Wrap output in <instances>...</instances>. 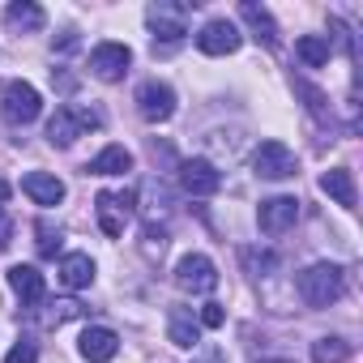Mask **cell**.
<instances>
[{
	"label": "cell",
	"mask_w": 363,
	"mask_h": 363,
	"mask_svg": "<svg viewBox=\"0 0 363 363\" xmlns=\"http://www.w3.org/2000/svg\"><path fill=\"white\" fill-rule=\"evenodd\" d=\"M240 261H244V269H248V274H257V278L278 269V252H269V248H244V252H240Z\"/></svg>",
	"instance_id": "cell-24"
},
{
	"label": "cell",
	"mask_w": 363,
	"mask_h": 363,
	"mask_svg": "<svg viewBox=\"0 0 363 363\" xmlns=\"http://www.w3.org/2000/svg\"><path fill=\"white\" fill-rule=\"evenodd\" d=\"M179 189H184L189 197H214L223 189V175L214 171V162L189 158V162H179Z\"/></svg>",
	"instance_id": "cell-10"
},
{
	"label": "cell",
	"mask_w": 363,
	"mask_h": 363,
	"mask_svg": "<svg viewBox=\"0 0 363 363\" xmlns=\"http://www.w3.org/2000/svg\"><path fill=\"white\" fill-rule=\"evenodd\" d=\"M145 22H150V30H154V43L162 39V52H171L179 39L189 35V5H150V13H145Z\"/></svg>",
	"instance_id": "cell-4"
},
{
	"label": "cell",
	"mask_w": 363,
	"mask_h": 363,
	"mask_svg": "<svg viewBox=\"0 0 363 363\" xmlns=\"http://www.w3.org/2000/svg\"><path fill=\"white\" fill-rule=\"evenodd\" d=\"M223 320H227L223 303H206V308H201V316H197V325H206V329H218Z\"/></svg>",
	"instance_id": "cell-28"
},
{
	"label": "cell",
	"mask_w": 363,
	"mask_h": 363,
	"mask_svg": "<svg viewBox=\"0 0 363 363\" xmlns=\"http://www.w3.org/2000/svg\"><path fill=\"white\" fill-rule=\"evenodd\" d=\"M43 9L35 5V0H18V5H9L5 9V26L13 30V35H39L43 30Z\"/></svg>",
	"instance_id": "cell-16"
},
{
	"label": "cell",
	"mask_w": 363,
	"mask_h": 363,
	"mask_svg": "<svg viewBox=\"0 0 363 363\" xmlns=\"http://www.w3.org/2000/svg\"><path fill=\"white\" fill-rule=\"evenodd\" d=\"M9 286H13V295L22 299V308H35V303H43V295H48L43 274H39L35 265H13V269H9Z\"/></svg>",
	"instance_id": "cell-14"
},
{
	"label": "cell",
	"mask_w": 363,
	"mask_h": 363,
	"mask_svg": "<svg viewBox=\"0 0 363 363\" xmlns=\"http://www.w3.org/2000/svg\"><path fill=\"white\" fill-rule=\"evenodd\" d=\"M60 282H65L69 291H86V286L94 282V261H90L86 252H69V257L60 261Z\"/></svg>",
	"instance_id": "cell-19"
},
{
	"label": "cell",
	"mask_w": 363,
	"mask_h": 363,
	"mask_svg": "<svg viewBox=\"0 0 363 363\" xmlns=\"http://www.w3.org/2000/svg\"><path fill=\"white\" fill-rule=\"evenodd\" d=\"M22 193H26L35 206H60V201H65V184H60L56 175H48V171L22 175Z\"/></svg>",
	"instance_id": "cell-15"
},
{
	"label": "cell",
	"mask_w": 363,
	"mask_h": 363,
	"mask_svg": "<svg viewBox=\"0 0 363 363\" xmlns=\"http://www.w3.org/2000/svg\"><path fill=\"white\" fill-rule=\"evenodd\" d=\"M312 359L316 363H346L350 359V342L346 337H316L312 342Z\"/></svg>",
	"instance_id": "cell-22"
},
{
	"label": "cell",
	"mask_w": 363,
	"mask_h": 363,
	"mask_svg": "<svg viewBox=\"0 0 363 363\" xmlns=\"http://www.w3.org/2000/svg\"><path fill=\"white\" fill-rule=\"evenodd\" d=\"M240 18L252 26V39H257V43L278 48V26H274V18H269L265 5H252V0H244V5H240Z\"/></svg>",
	"instance_id": "cell-18"
},
{
	"label": "cell",
	"mask_w": 363,
	"mask_h": 363,
	"mask_svg": "<svg viewBox=\"0 0 363 363\" xmlns=\"http://www.w3.org/2000/svg\"><path fill=\"white\" fill-rule=\"evenodd\" d=\"M193 363H227V350L223 346H206L201 354H193Z\"/></svg>",
	"instance_id": "cell-29"
},
{
	"label": "cell",
	"mask_w": 363,
	"mask_h": 363,
	"mask_svg": "<svg viewBox=\"0 0 363 363\" xmlns=\"http://www.w3.org/2000/svg\"><path fill=\"white\" fill-rule=\"evenodd\" d=\"M295 218H299V201L295 197H269L257 210V223H261L265 235H286L295 227Z\"/></svg>",
	"instance_id": "cell-12"
},
{
	"label": "cell",
	"mask_w": 363,
	"mask_h": 363,
	"mask_svg": "<svg viewBox=\"0 0 363 363\" xmlns=\"http://www.w3.org/2000/svg\"><path fill=\"white\" fill-rule=\"evenodd\" d=\"M82 359H90V363H111L116 359V350H120V337H116V329H107V325H94V329H86L82 333Z\"/></svg>",
	"instance_id": "cell-13"
},
{
	"label": "cell",
	"mask_w": 363,
	"mask_h": 363,
	"mask_svg": "<svg viewBox=\"0 0 363 363\" xmlns=\"http://www.w3.org/2000/svg\"><path fill=\"white\" fill-rule=\"evenodd\" d=\"M5 363H39V346H35V337H18L13 350L5 354Z\"/></svg>",
	"instance_id": "cell-26"
},
{
	"label": "cell",
	"mask_w": 363,
	"mask_h": 363,
	"mask_svg": "<svg viewBox=\"0 0 363 363\" xmlns=\"http://www.w3.org/2000/svg\"><path fill=\"white\" fill-rule=\"evenodd\" d=\"M320 193H329L342 210H354V201H359V193H354V175H350L346 167H333V171L320 175Z\"/></svg>",
	"instance_id": "cell-17"
},
{
	"label": "cell",
	"mask_w": 363,
	"mask_h": 363,
	"mask_svg": "<svg viewBox=\"0 0 363 363\" xmlns=\"http://www.w3.org/2000/svg\"><path fill=\"white\" fill-rule=\"evenodd\" d=\"M240 43H244V35H240V26L227 22V18H210V22L201 26V35H197V48H201L206 56H231V52H240Z\"/></svg>",
	"instance_id": "cell-9"
},
{
	"label": "cell",
	"mask_w": 363,
	"mask_h": 363,
	"mask_svg": "<svg viewBox=\"0 0 363 363\" xmlns=\"http://www.w3.org/2000/svg\"><path fill=\"white\" fill-rule=\"evenodd\" d=\"M9 240H13V223H9V214L0 210V252L9 248Z\"/></svg>",
	"instance_id": "cell-30"
},
{
	"label": "cell",
	"mask_w": 363,
	"mask_h": 363,
	"mask_svg": "<svg viewBox=\"0 0 363 363\" xmlns=\"http://www.w3.org/2000/svg\"><path fill=\"white\" fill-rule=\"evenodd\" d=\"M48 308H52V312H48V325H65V320H73V316L86 312L77 299H56V303H48Z\"/></svg>",
	"instance_id": "cell-25"
},
{
	"label": "cell",
	"mask_w": 363,
	"mask_h": 363,
	"mask_svg": "<svg viewBox=\"0 0 363 363\" xmlns=\"http://www.w3.org/2000/svg\"><path fill=\"white\" fill-rule=\"evenodd\" d=\"M94 214H99L103 235L120 240L124 227H128V214H133V193H99L94 197Z\"/></svg>",
	"instance_id": "cell-8"
},
{
	"label": "cell",
	"mask_w": 363,
	"mask_h": 363,
	"mask_svg": "<svg viewBox=\"0 0 363 363\" xmlns=\"http://www.w3.org/2000/svg\"><path fill=\"white\" fill-rule=\"evenodd\" d=\"M252 167H257L261 179H291L299 162H295V154H291L282 141H261V145L252 150Z\"/></svg>",
	"instance_id": "cell-7"
},
{
	"label": "cell",
	"mask_w": 363,
	"mask_h": 363,
	"mask_svg": "<svg viewBox=\"0 0 363 363\" xmlns=\"http://www.w3.org/2000/svg\"><path fill=\"white\" fill-rule=\"evenodd\" d=\"M86 171H90V175H124V171H133V154H128L124 145H107L103 154L90 158Z\"/></svg>",
	"instance_id": "cell-20"
},
{
	"label": "cell",
	"mask_w": 363,
	"mask_h": 363,
	"mask_svg": "<svg viewBox=\"0 0 363 363\" xmlns=\"http://www.w3.org/2000/svg\"><path fill=\"white\" fill-rule=\"evenodd\" d=\"M175 286H179V291H193V295H210V291L218 286V265H214L206 252L179 257V265H175Z\"/></svg>",
	"instance_id": "cell-5"
},
{
	"label": "cell",
	"mask_w": 363,
	"mask_h": 363,
	"mask_svg": "<svg viewBox=\"0 0 363 363\" xmlns=\"http://www.w3.org/2000/svg\"><path fill=\"white\" fill-rule=\"evenodd\" d=\"M167 333H171V342H175V346H197V342H201V325H197L189 312H175Z\"/></svg>",
	"instance_id": "cell-23"
},
{
	"label": "cell",
	"mask_w": 363,
	"mask_h": 363,
	"mask_svg": "<svg viewBox=\"0 0 363 363\" xmlns=\"http://www.w3.org/2000/svg\"><path fill=\"white\" fill-rule=\"evenodd\" d=\"M295 286H299V299H303L308 308H329V303L342 299V291H346V274H342V265L320 261V265H308V269L299 274Z\"/></svg>",
	"instance_id": "cell-1"
},
{
	"label": "cell",
	"mask_w": 363,
	"mask_h": 363,
	"mask_svg": "<svg viewBox=\"0 0 363 363\" xmlns=\"http://www.w3.org/2000/svg\"><path fill=\"white\" fill-rule=\"evenodd\" d=\"M137 111H141V120H150V124H167V120L175 116V90H171L167 82H158V77L141 82V86H137Z\"/></svg>",
	"instance_id": "cell-6"
},
{
	"label": "cell",
	"mask_w": 363,
	"mask_h": 363,
	"mask_svg": "<svg viewBox=\"0 0 363 363\" xmlns=\"http://www.w3.org/2000/svg\"><path fill=\"white\" fill-rule=\"evenodd\" d=\"M0 111H5V120L9 124H35L39 120V111H43V99H39V90L30 86V82H9L5 90H0Z\"/></svg>",
	"instance_id": "cell-3"
},
{
	"label": "cell",
	"mask_w": 363,
	"mask_h": 363,
	"mask_svg": "<svg viewBox=\"0 0 363 363\" xmlns=\"http://www.w3.org/2000/svg\"><path fill=\"white\" fill-rule=\"evenodd\" d=\"M90 128H99V116H94L90 107H73V103H69V107H56V116L48 120V141L65 150V145H73L77 137H86Z\"/></svg>",
	"instance_id": "cell-2"
},
{
	"label": "cell",
	"mask_w": 363,
	"mask_h": 363,
	"mask_svg": "<svg viewBox=\"0 0 363 363\" xmlns=\"http://www.w3.org/2000/svg\"><path fill=\"white\" fill-rule=\"evenodd\" d=\"M128 65H133V52H128L124 43H99V48L90 52V73H94L99 82H120V77L128 73Z\"/></svg>",
	"instance_id": "cell-11"
},
{
	"label": "cell",
	"mask_w": 363,
	"mask_h": 363,
	"mask_svg": "<svg viewBox=\"0 0 363 363\" xmlns=\"http://www.w3.org/2000/svg\"><path fill=\"white\" fill-rule=\"evenodd\" d=\"M295 56H299L308 69H320V65H329L333 43H329L325 35H303V39H295Z\"/></svg>",
	"instance_id": "cell-21"
},
{
	"label": "cell",
	"mask_w": 363,
	"mask_h": 363,
	"mask_svg": "<svg viewBox=\"0 0 363 363\" xmlns=\"http://www.w3.org/2000/svg\"><path fill=\"white\" fill-rule=\"evenodd\" d=\"M56 252H60V231L39 223V257H56Z\"/></svg>",
	"instance_id": "cell-27"
}]
</instances>
